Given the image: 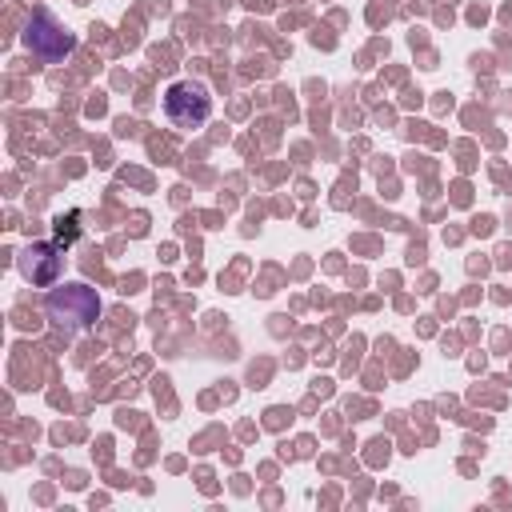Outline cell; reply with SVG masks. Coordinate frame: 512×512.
I'll use <instances>...</instances> for the list:
<instances>
[{"label": "cell", "mask_w": 512, "mask_h": 512, "mask_svg": "<svg viewBox=\"0 0 512 512\" xmlns=\"http://www.w3.org/2000/svg\"><path fill=\"white\" fill-rule=\"evenodd\" d=\"M24 44L32 48V56H40V60H48V64L64 60V56L76 48L72 32H68V28H60L48 12H36V16L24 24Z\"/></svg>", "instance_id": "3957f363"}, {"label": "cell", "mask_w": 512, "mask_h": 512, "mask_svg": "<svg viewBox=\"0 0 512 512\" xmlns=\"http://www.w3.org/2000/svg\"><path fill=\"white\" fill-rule=\"evenodd\" d=\"M100 316V300L88 284H64L48 296V320L56 328H88Z\"/></svg>", "instance_id": "6da1fadb"}, {"label": "cell", "mask_w": 512, "mask_h": 512, "mask_svg": "<svg viewBox=\"0 0 512 512\" xmlns=\"http://www.w3.org/2000/svg\"><path fill=\"white\" fill-rule=\"evenodd\" d=\"M60 268H64L60 244L40 240V244H28V248L20 252V272H24L32 284H52V280L60 276Z\"/></svg>", "instance_id": "277c9868"}, {"label": "cell", "mask_w": 512, "mask_h": 512, "mask_svg": "<svg viewBox=\"0 0 512 512\" xmlns=\"http://www.w3.org/2000/svg\"><path fill=\"white\" fill-rule=\"evenodd\" d=\"M164 112L176 128H200L212 112V96L200 80H176L168 92H164Z\"/></svg>", "instance_id": "7a4b0ae2"}]
</instances>
